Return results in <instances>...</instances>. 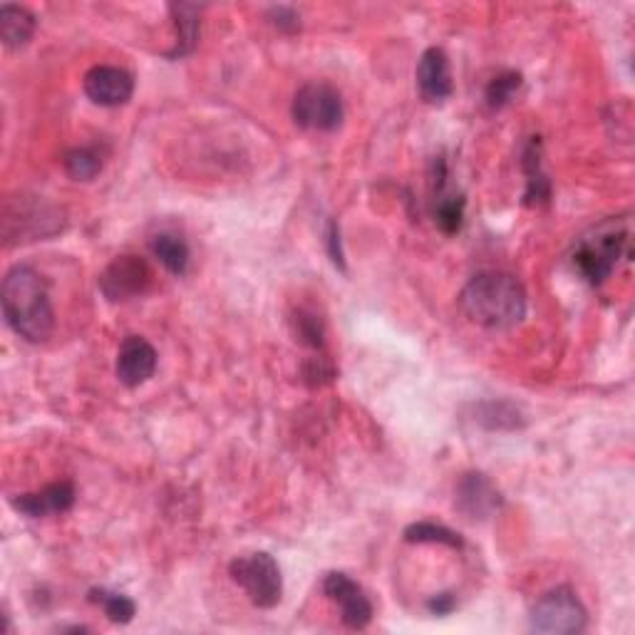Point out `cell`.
Returning <instances> with one entry per match:
<instances>
[{
	"mask_svg": "<svg viewBox=\"0 0 635 635\" xmlns=\"http://www.w3.org/2000/svg\"><path fill=\"white\" fill-rule=\"evenodd\" d=\"M459 306L482 328L509 330L526 318V291L511 273L484 271L462 288Z\"/></svg>",
	"mask_w": 635,
	"mask_h": 635,
	"instance_id": "obj_1",
	"label": "cell"
},
{
	"mask_svg": "<svg viewBox=\"0 0 635 635\" xmlns=\"http://www.w3.org/2000/svg\"><path fill=\"white\" fill-rule=\"evenodd\" d=\"M3 313L10 328L28 343H43L55 328L48 283L35 268L15 266L3 278Z\"/></svg>",
	"mask_w": 635,
	"mask_h": 635,
	"instance_id": "obj_2",
	"label": "cell"
},
{
	"mask_svg": "<svg viewBox=\"0 0 635 635\" xmlns=\"http://www.w3.org/2000/svg\"><path fill=\"white\" fill-rule=\"evenodd\" d=\"M628 249H631V219L626 216L608 219L578 241L573 263L588 283L601 286L603 281L611 278Z\"/></svg>",
	"mask_w": 635,
	"mask_h": 635,
	"instance_id": "obj_3",
	"label": "cell"
},
{
	"mask_svg": "<svg viewBox=\"0 0 635 635\" xmlns=\"http://www.w3.org/2000/svg\"><path fill=\"white\" fill-rule=\"evenodd\" d=\"M229 573L231 581L246 593V598L256 608H273L281 603L283 578L273 556L263 554V551L241 556V559L231 561Z\"/></svg>",
	"mask_w": 635,
	"mask_h": 635,
	"instance_id": "obj_4",
	"label": "cell"
},
{
	"mask_svg": "<svg viewBox=\"0 0 635 635\" xmlns=\"http://www.w3.org/2000/svg\"><path fill=\"white\" fill-rule=\"evenodd\" d=\"M588 623V613L571 588H554L544 593L531 608V631L549 635L581 633Z\"/></svg>",
	"mask_w": 635,
	"mask_h": 635,
	"instance_id": "obj_5",
	"label": "cell"
},
{
	"mask_svg": "<svg viewBox=\"0 0 635 635\" xmlns=\"http://www.w3.org/2000/svg\"><path fill=\"white\" fill-rule=\"evenodd\" d=\"M291 112L296 125L311 132H335L345 117L340 92L325 82H311L301 87L293 97Z\"/></svg>",
	"mask_w": 635,
	"mask_h": 635,
	"instance_id": "obj_6",
	"label": "cell"
},
{
	"mask_svg": "<svg viewBox=\"0 0 635 635\" xmlns=\"http://www.w3.org/2000/svg\"><path fill=\"white\" fill-rule=\"evenodd\" d=\"M152 281V271L139 256H117L100 276V291L107 301L122 303L142 296Z\"/></svg>",
	"mask_w": 635,
	"mask_h": 635,
	"instance_id": "obj_7",
	"label": "cell"
},
{
	"mask_svg": "<svg viewBox=\"0 0 635 635\" xmlns=\"http://www.w3.org/2000/svg\"><path fill=\"white\" fill-rule=\"evenodd\" d=\"M323 591L340 608V618H343L345 626L353 628V631H363V628L370 626V621H373V603L348 573H328L323 578Z\"/></svg>",
	"mask_w": 635,
	"mask_h": 635,
	"instance_id": "obj_8",
	"label": "cell"
},
{
	"mask_svg": "<svg viewBox=\"0 0 635 635\" xmlns=\"http://www.w3.org/2000/svg\"><path fill=\"white\" fill-rule=\"evenodd\" d=\"M454 507L462 511L467 519L482 521L489 519L494 511L502 509V494L499 489L489 482L487 474L472 472L464 474L457 484V499Z\"/></svg>",
	"mask_w": 635,
	"mask_h": 635,
	"instance_id": "obj_9",
	"label": "cell"
},
{
	"mask_svg": "<svg viewBox=\"0 0 635 635\" xmlns=\"http://www.w3.org/2000/svg\"><path fill=\"white\" fill-rule=\"evenodd\" d=\"M85 95L100 107H120L132 97L134 80L127 70L115 65H95L85 75Z\"/></svg>",
	"mask_w": 635,
	"mask_h": 635,
	"instance_id": "obj_10",
	"label": "cell"
},
{
	"mask_svg": "<svg viewBox=\"0 0 635 635\" xmlns=\"http://www.w3.org/2000/svg\"><path fill=\"white\" fill-rule=\"evenodd\" d=\"M157 370V350L149 340L139 335H129L122 340L117 353V378L125 387L144 385Z\"/></svg>",
	"mask_w": 635,
	"mask_h": 635,
	"instance_id": "obj_11",
	"label": "cell"
},
{
	"mask_svg": "<svg viewBox=\"0 0 635 635\" xmlns=\"http://www.w3.org/2000/svg\"><path fill=\"white\" fill-rule=\"evenodd\" d=\"M417 87L425 102L440 105L452 95V72H449L447 53L442 48H430L417 63Z\"/></svg>",
	"mask_w": 635,
	"mask_h": 635,
	"instance_id": "obj_12",
	"label": "cell"
},
{
	"mask_svg": "<svg viewBox=\"0 0 635 635\" xmlns=\"http://www.w3.org/2000/svg\"><path fill=\"white\" fill-rule=\"evenodd\" d=\"M15 511L30 516V519H45V516L65 514L75 504V487L70 482H55L50 487L33 494H18L10 499Z\"/></svg>",
	"mask_w": 635,
	"mask_h": 635,
	"instance_id": "obj_13",
	"label": "cell"
},
{
	"mask_svg": "<svg viewBox=\"0 0 635 635\" xmlns=\"http://www.w3.org/2000/svg\"><path fill=\"white\" fill-rule=\"evenodd\" d=\"M35 33V18L23 5L5 3L0 8V35L8 48H23Z\"/></svg>",
	"mask_w": 635,
	"mask_h": 635,
	"instance_id": "obj_14",
	"label": "cell"
},
{
	"mask_svg": "<svg viewBox=\"0 0 635 635\" xmlns=\"http://www.w3.org/2000/svg\"><path fill=\"white\" fill-rule=\"evenodd\" d=\"M169 13H172L174 25H177V48L169 53V58H177V55H187L196 48L201 8L194 3H172Z\"/></svg>",
	"mask_w": 635,
	"mask_h": 635,
	"instance_id": "obj_15",
	"label": "cell"
},
{
	"mask_svg": "<svg viewBox=\"0 0 635 635\" xmlns=\"http://www.w3.org/2000/svg\"><path fill=\"white\" fill-rule=\"evenodd\" d=\"M524 169H526V177H529L526 179V182H529V187H526V196H524L526 204L536 206V204H544V201H549L551 184H549V179H546V174L541 172L539 137L531 139L529 147H526Z\"/></svg>",
	"mask_w": 635,
	"mask_h": 635,
	"instance_id": "obj_16",
	"label": "cell"
},
{
	"mask_svg": "<svg viewBox=\"0 0 635 635\" xmlns=\"http://www.w3.org/2000/svg\"><path fill=\"white\" fill-rule=\"evenodd\" d=\"M152 254L174 276H184L189 268V246L174 234H157L152 239Z\"/></svg>",
	"mask_w": 635,
	"mask_h": 635,
	"instance_id": "obj_17",
	"label": "cell"
},
{
	"mask_svg": "<svg viewBox=\"0 0 635 635\" xmlns=\"http://www.w3.org/2000/svg\"><path fill=\"white\" fill-rule=\"evenodd\" d=\"M90 601L95 606H100L112 623H120V626L132 621L134 613H137V606H134L132 598L125 596V593L107 591V588H92Z\"/></svg>",
	"mask_w": 635,
	"mask_h": 635,
	"instance_id": "obj_18",
	"label": "cell"
},
{
	"mask_svg": "<svg viewBox=\"0 0 635 635\" xmlns=\"http://www.w3.org/2000/svg\"><path fill=\"white\" fill-rule=\"evenodd\" d=\"M405 541L410 544H442L452 546V549H462L464 541L457 531L447 529L442 524H432V521H420L405 529Z\"/></svg>",
	"mask_w": 635,
	"mask_h": 635,
	"instance_id": "obj_19",
	"label": "cell"
},
{
	"mask_svg": "<svg viewBox=\"0 0 635 635\" xmlns=\"http://www.w3.org/2000/svg\"><path fill=\"white\" fill-rule=\"evenodd\" d=\"M65 172L75 182H90L102 172V157L92 147H77L65 154Z\"/></svg>",
	"mask_w": 635,
	"mask_h": 635,
	"instance_id": "obj_20",
	"label": "cell"
},
{
	"mask_svg": "<svg viewBox=\"0 0 635 635\" xmlns=\"http://www.w3.org/2000/svg\"><path fill=\"white\" fill-rule=\"evenodd\" d=\"M464 201L462 194H445L440 191V199H437L435 206V221L445 234H457L464 224Z\"/></svg>",
	"mask_w": 635,
	"mask_h": 635,
	"instance_id": "obj_21",
	"label": "cell"
},
{
	"mask_svg": "<svg viewBox=\"0 0 635 635\" xmlns=\"http://www.w3.org/2000/svg\"><path fill=\"white\" fill-rule=\"evenodd\" d=\"M521 87V75L519 72H502V75L494 77L487 87V105L489 110H502L507 107L514 95Z\"/></svg>",
	"mask_w": 635,
	"mask_h": 635,
	"instance_id": "obj_22",
	"label": "cell"
},
{
	"mask_svg": "<svg viewBox=\"0 0 635 635\" xmlns=\"http://www.w3.org/2000/svg\"><path fill=\"white\" fill-rule=\"evenodd\" d=\"M479 422H484V425L489 427V430H502V427H509V430H514V427H519V410L516 407L507 405V402H489V405H482L479 407Z\"/></svg>",
	"mask_w": 635,
	"mask_h": 635,
	"instance_id": "obj_23",
	"label": "cell"
},
{
	"mask_svg": "<svg viewBox=\"0 0 635 635\" xmlns=\"http://www.w3.org/2000/svg\"><path fill=\"white\" fill-rule=\"evenodd\" d=\"M293 325H296V335L303 345L316 348V350L323 348L325 328H323V320H320L316 313L301 308V311L296 313V318H293Z\"/></svg>",
	"mask_w": 635,
	"mask_h": 635,
	"instance_id": "obj_24",
	"label": "cell"
},
{
	"mask_svg": "<svg viewBox=\"0 0 635 635\" xmlns=\"http://www.w3.org/2000/svg\"><path fill=\"white\" fill-rule=\"evenodd\" d=\"M328 251H330V258H333L335 266L345 268L343 246H340V231H338V224H335V221H330V226H328Z\"/></svg>",
	"mask_w": 635,
	"mask_h": 635,
	"instance_id": "obj_25",
	"label": "cell"
},
{
	"mask_svg": "<svg viewBox=\"0 0 635 635\" xmlns=\"http://www.w3.org/2000/svg\"><path fill=\"white\" fill-rule=\"evenodd\" d=\"M427 608H430L435 616H447V613H452L454 608H457V601H454L452 593H440V596L430 598Z\"/></svg>",
	"mask_w": 635,
	"mask_h": 635,
	"instance_id": "obj_26",
	"label": "cell"
},
{
	"mask_svg": "<svg viewBox=\"0 0 635 635\" xmlns=\"http://www.w3.org/2000/svg\"><path fill=\"white\" fill-rule=\"evenodd\" d=\"M273 23L278 25L281 30H288V33H293V30H298V15L293 13L291 8H273Z\"/></svg>",
	"mask_w": 635,
	"mask_h": 635,
	"instance_id": "obj_27",
	"label": "cell"
}]
</instances>
